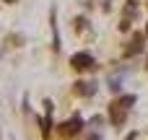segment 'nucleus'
I'll return each mask as SVG.
<instances>
[{"mask_svg":"<svg viewBox=\"0 0 148 140\" xmlns=\"http://www.w3.org/2000/svg\"><path fill=\"white\" fill-rule=\"evenodd\" d=\"M81 130H83V120H81V117H73L70 122L60 125V135H62V138H73V135H78Z\"/></svg>","mask_w":148,"mask_h":140,"instance_id":"obj_1","label":"nucleus"},{"mask_svg":"<svg viewBox=\"0 0 148 140\" xmlns=\"http://www.w3.org/2000/svg\"><path fill=\"white\" fill-rule=\"evenodd\" d=\"M70 65H73L75 70H88V68L94 65V57H91L88 52H75V55L70 57Z\"/></svg>","mask_w":148,"mask_h":140,"instance_id":"obj_2","label":"nucleus"},{"mask_svg":"<svg viewBox=\"0 0 148 140\" xmlns=\"http://www.w3.org/2000/svg\"><path fill=\"white\" fill-rule=\"evenodd\" d=\"M73 91H75L78 96H94V94H96V83H88V81H78V83L73 86Z\"/></svg>","mask_w":148,"mask_h":140,"instance_id":"obj_3","label":"nucleus"},{"mask_svg":"<svg viewBox=\"0 0 148 140\" xmlns=\"http://www.w3.org/2000/svg\"><path fill=\"white\" fill-rule=\"evenodd\" d=\"M143 42H146V36H143V34H135V36H133V42H130V47L125 49V57H133V55H138V52L143 49Z\"/></svg>","mask_w":148,"mask_h":140,"instance_id":"obj_4","label":"nucleus"},{"mask_svg":"<svg viewBox=\"0 0 148 140\" xmlns=\"http://www.w3.org/2000/svg\"><path fill=\"white\" fill-rule=\"evenodd\" d=\"M109 112H112V122H114V125H122V122L127 120V109H125V107H120L117 101L109 107Z\"/></svg>","mask_w":148,"mask_h":140,"instance_id":"obj_5","label":"nucleus"},{"mask_svg":"<svg viewBox=\"0 0 148 140\" xmlns=\"http://www.w3.org/2000/svg\"><path fill=\"white\" fill-rule=\"evenodd\" d=\"M117 104H120V107H125V109H130V107L135 104V96H122V99H120Z\"/></svg>","mask_w":148,"mask_h":140,"instance_id":"obj_6","label":"nucleus"},{"mask_svg":"<svg viewBox=\"0 0 148 140\" xmlns=\"http://www.w3.org/2000/svg\"><path fill=\"white\" fill-rule=\"evenodd\" d=\"M135 10H138V5H135V0H130V3L125 5V16L130 18V16H135Z\"/></svg>","mask_w":148,"mask_h":140,"instance_id":"obj_7","label":"nucleus"},{"mask_svg":"<svg viewBox=\"0 0 148 140\" xmlns=\"http://www.w3.org/2000/svg\"><path fill=\"white\" fill-rule=\"evenodd\" d=\"M109 88H112L114 94H117V91H122V78H112V81H109Z\"/></svg>","mask_w":148,"mask_h":140,"instance_id":"obj_8","label":"nucleus"},{"mask_svg":"<svg viewBox=\"0 0 148 140\" xmlns=\"http://www.w3.org/2000/svg\"><path fill=\"white\" fill-rule=\"evenodd\" d=\"M86 29V18H75V31H83Z\"/></svg>","mask_w":148,"mask_h":140,"instance_id":"obj_9","label":"nucleus"},{"mask_svg":"<svg viewBox=\"0 0 148 140\" xmlns=\"http://www.w3.org/2000/svg\"><path fill=\"white\" fill-rule=\"evenodd\" d=\"M91 125H94V127H101V125H104V117H94Z\"/></svg>","mask_w":148,"mask_h":140,"instance_id":"obj_10","label":"nucleus"},{"mask_svg":"<svg viewBox=\"0 0 148 140\" xmlns=\"http://www.w3.org/2000/svg\"><path fill=\"white\" fill-rule=\"evenodd\" d=\"M135 138H138V132H130V135H127L125 140H135Z\"/></svg>","mask_w":148,"mask_h":140,"instance_id":"obj_11","label":"nucleus"},{"mask_svg":"<svg viewBox=\"0 0 148 140\" xmlns=\"http://www.w3.org/2000/svg\"><path fill=\"white\" fill-rule=\"evenodd\" d=\"M88 140H101V138H99V135H91V138H88Z\"/></svg>","mask_w":148,"mask_h":140,"instance_id":"obj_12","label":"nucleus"},{"mask_svg":"<svg viewBox=\"0 0 148 140\" xmlns=\"http://www.w3.org/2000/svg\"><path fill=\"white\" fill-rule=\"evenodd\" d=\"M5 3H16V0H5Z\"/></svg>","mask_w":148,"mask_h":140,"instance_id":"obj_13","label":"nucleus"},{"mask_svg":"<svg viewBox=\"0 0 148 140\" xmlns=\"http://www.w3.org/2000/svg\"><path fill=\"white\" fill-rule=\"evenodd\" d=\"M146 36H148V31H146Z\"/></svg>","mask_w":148,"mask_h":140,"instance_id":"obj_14","label":"nucleus"}]
</instances>
